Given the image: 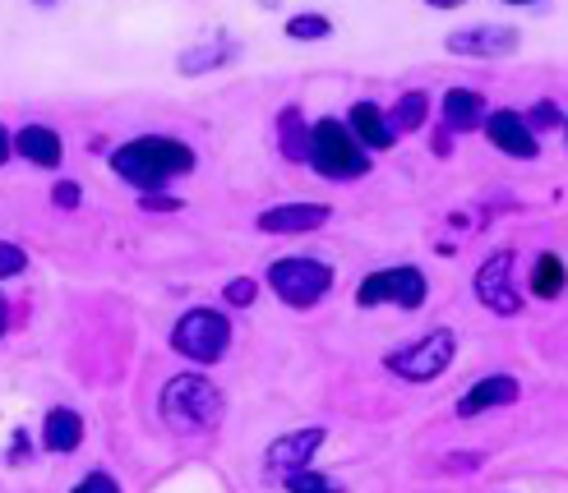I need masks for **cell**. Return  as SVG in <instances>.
Here are the masks:
<instances>
[{"label":"cell","mask_w":568,"mask_h":493,"mask_svg":"<svg viewBox=\"0 0 568 493\" xmlns=\"http://www.w3.org/2000/svg\"><path fill=\"white\" fill-rule=\"evenodd\" d=\"M111 171H116L125 185H134L139 194H162L172 181L194 171V148L181 138H166V134H139L111 153Z\"/></svg>","instance_id":"cell-1"},{"label":"cell","mask_w":568,"mask_h":493,"mask_svg":"<svg viewBox=\"0 0 568 493\" xmlns=\"http://www.w3.org/2000/svg\"><path fill=\"white\" fill-rule=\"evenodd\" d=\"M158 415L176 433H204L222 415V392L213 379H204V373H176V379L162 383Z\"/></svg>","instance_id":"cell-2"},{"label":"cell","mask_w":568,"mask_h":493,"mask_svg":"<svg viewBox=\"0 0 568 493\" xmlns=\"http://www.w3.org/2000/svg\"><path fill=\"white\" fill-rule=\"evenodd\" d=\"M305 166H315L324 181H361V176H371V153H365L361 143L352 138V130L343 121L324 115V121L310 125V157H305Z\"/></svg>","instance_id":"cell-3"},{"label":"cell","mask_w":568,"mask_h":493,"mask_svg":"<svg viewBox=\"0 0 568 493\" xmlns=\"http://www.w3.org/2000/svg\"><path fill=\"white\" fill-rule=\"evenodd\" d=\"M172 351L190 364H217L226 351H232V318L213 305L185 309L172 328Z\"/></svg>","instance_id":"cell-4"},{"label":"cell","mask_w":568,"mask_h":493,"mask_svg":"<svg viewBox=\"0 0 568 493\" xmlns=\"http://www.w3.org/2000/svg\"><path fill=\"white\" fill-rule=\"evenodd\" d=\"M264 277L273 286V296L287 309H315L333 291V268L324 264V258H310V254L273 258Z\"/></svg>","instance_id":"cell-5"},{"label":"cell","mask_w":568,"mask_h":493,"mask_svg":"<svg viewBox=\"0 0 568 493\" xmlns=\"http://www.w3.org/2000/svg\"><path fill=\"white\" fill-rule=\"evenodd\" d=\"M453 360H458V332L435 328V332L416 337L412 346H397V351H388L384 369L397 373L403 383H435V379H444V373L453 369Z\"/></svg>","instance_id":"cell-6"},{"label":"cell","mask_w":568,"mask_h":493,"mask_svg":"<svg viewBox=\"0 0 568 493\" xmlns=\"http://www.w3.org/2000/svg\"><path fill=\"white\" fill-rule=\"evenodd\" d=\"M425 296H430V281L416 264H393V268H379L371 273L361 286H356V305L361 309H379V305H393V309H420Z\"/></svg>","instance_id":"cell-7"},{"label":"cell","mask_w":568,"mask_h":493,"mask_svg":"<svg viewBox=\"0 0 568 493\" xmlns=\"http://www.w3.org/2000/svg\"><path fill=\"white\" fill-rule=\"evenodd\" d=\"M518 258L508 254V249H495L486 264L476 268V277H471V291H476V300L486 305L495 318H518L523 314V291H518Z\"/></svg>","instance_id":"cell-8"},{"label":"cell","mask_w":568,"mask_h":493,"mask_svg":"<svg viewBox=\"0 0 568 493\" xmlns=\"http://www.w3.org/2000/svg\"><path fill=\"white\" fill-rule=\"evenodd\" d=\"M324 443H328V429L324 424H301V429L277 433V439L268 443V452H264V471L273 480H287L296 471H310V461H315V452Z\"/></svg>","instance_id":"cell-9"},{"label":"cell","mask_w":568,"mask_h":493,"mask_svg":"<svg viewBox=\"0 0 568 493\" xmlns=\"http://www.w3.org/2000/svg\"><path fill=\"white\" fill-rule=\"evenodd\" d=\"M448 55H463V61H504L523 47V33L508 23H471V28H458V33L444 38Z\"/></svg>","instance_id":"cell-10"},{"label":"cell","mask_w":568,"mask_h":493,"mask_svg":"<svg viewBox=\"0 0 568 493\" xmlns=\"http://www.w3.org/2000/svg\"><path fill=\"white\" fill-rule=\"evenodd\" d=\"M480 134L490 138V148L504 153V157H514V162H536L541 157V138H536L523 121V111L514 106H499L486 115V125H480Z\"/></svg>","instance_id":"cell-11"},{"label":"cell","mask_w":568,"mask_h":493,"mask_svg":"<svg viewBox=\"0 0 568 493\" xmlns=\"http://www.w3.org/2000/svg\"><path fill=\"white\" fill-rule=\"evenodd\" d=\"M333 208L328 203H273L254 217V226L264 230V236H310V230L328 226Z\"/></svg>","instance_id":"cell-12"},{"label":"cell","mask_w":568,"mask_h":493,"mask_svg":"<svg viewBox=\"0 0 568 493\" xmlns=\"http://www.w3.org/2000/svg\"><path fill=\"white\" fill-rule=\"evenodd\" d=\"M523 397V383L514 379V373H486V379H476L463 397H458V411L463 420H471V415H486V411H499V405H514Z\"/></svg>","instance_id":"cell-13"},{"label":"cell","mask_w":568,"mask_h":493,"mask_svg":"<svg viewBox=\"0 0 568 493\" xmlns=\"http://www.w3.org/2000/svg\"><path fill=\"white\" fill-rule=\"evenodd\" d=\"M10 138H14V157H23L28 166H38V171H55V166H61V157H65L61 134H55L51 125H42V121H28Z\"/></svg>","instance_id":"cell-14"},{"label":"cell","mask_w":568,"mask_h":493,"mask_svg":"<svg viewBox=\"0 0 568 493\" xmlns=\"http://www.w3.org/2000/svg\"><path fill=\"white\" fill-rule=\"evenodd\" d=\"M343 125L352 130V138L361 143L365 153H388L393 143H397V134L388 130L379 102H352V111H347V121H343Z\"/></svg>","instance_id":"cell-15"},{"label":"cell","mask_w":568,"mask_h":493,"mask_svg":"<svg viewBox=\"0 0 568 493\" xmlns=\"http://www.w3.org/2000/svg\"><path fill=\"white\" fill-rule=\"evenodd\" d=\"M439 115H444V130L448 134H471L486 125V93H476V89H448L444 102H439Z\"/></svg>","instance_id":"cell-16"},{"label":"cell","mask_w":568,"mask_h":493,"mask_svg":"<svg viewBox=\"0 0 568 493\" xmlns=\"http://www.w3.org/2000/svg\"><path fill=\"white\" fill-rule=\"evenodd\" d=\"M83 443V415L70 411V405H51L47 420H42V448L55 456H70Z\"/></svg>","instance_id":"cell-17"},{"label":"cell","mask_w":568,"mask_h":493,"mask_svg":"<svg viewBox=\"0 0 568 493\" xmlns=\"http://www.w3.org/2000/svg\"><path fill=\"white\" fill-rule=\"evenodd\" d=\"M236 55H241V47H236L232 38H222V42H199V47H190V51L176 55V70H181L185 79H199V74H209V70L232 65Z\"/></svg>","instance_id":"cell-18"},{"label":"cell","mask_w":568,"mask_h":493,"mask_svg":"<svg viewBox=\"0 0 568 493\" xmlns=\"http://www.w3.org/2000/svg\"><path fill=\"white\" fill-rule=\"evenodd\" d=\"M384 121L388 130L403 138V134H416L425 121H430V93L425 89H407V93H397V102L384 111Z\"/></svg>","instance_id":"cell-19"},{"label":"cell","mask_w":568,"mask_h":493,"mask_svg":"<svg viewBox=\"0 0 568 493\" xmlns=\"http://www.w3.org/2000/svg\"><path fill=\"white\" fill-rule=\"evenodd\" d=\"M277 148H282L287 162H305L310 157V121H305V111L296 102L277 111Z\"/></svg>","instance_id":"cell-20"},{"label":"cell","mask_w":568,"mask_h":493,"mask_svg":"<svg viewBox=\"0 0 568 493\" xmlns=\"http://www.w3.org/2000/svg\"><path fill=\"white\" fill-rule=\"evenodd\" d=\"M531 296H536V300H559V296H564V258H559V254H536Z\"/></svg>","instance_id":"cell-21"},{"label":"cell","mask_w":568,"mask_h":493,"mask_svg":"<svg viewBox=\"0 0 568 493\" xmlns=\"http://www.w3.org/2000/svg\"><path fill=\"white\" fill-rule=\"evenodd\" d=\"M282 33H287L292 42H324V38H333V19L320 14V10H305V14H292L287 23H282Z\"/></svg>","instance_id":"cell-22"},{"label":"cell","mask_w":568,"mask_h":493,"mask_svg":"<svg viewBox=\"0 0 568 493\" xmlns=\"http://www.w3.org/2000/svg\"><path fill=\"white\" fill-rule=\"evenodd\" d=\"M282 489H287V493H347L343 480H333L324 471H296V475L282 480Z\"/></svg>","instance_id":"cell-23"},{"label":"cell","mask_w":568,"mask_h":493,"mask_svg":"<svg viewBox=\"0 0 568 493\" xmlns=\"http://www.w3.org/2000/svg\"><path fill=\"white\" fill-rule=\"evenodd\" d=\"M523 121H527V130L541 138V134H559L564 130V106L559 102H536L531 111H523Z\"/></svg>","instance_id":"cell-24"},{"label":"cell","mask_w":568,"mask_h":493,"mask_svg":"<svg viewBox=\"0 0 568 493\" xmlns=\"http://www.w3.org/2000/svg\"><path fill=\"white\" fill-rule=\"evenodd\" d=\"M222 300H226V309H250L254 300H260V281L254 277H232L222 286Z\"/></svg>","instance_id":"cell-25"},{"label":"cell","mask_w":568,"mask_h":493,"mask_svg":"<svg viewBox=\"0 0 568 493\" xmlns=\"http://www.w3.org/2000/svg\"><path fill=\"white\" fill-rule=\"evenodd\" d=\"M28 273V249L14 240H0V281H14Z\"/></svg>","instance_id":"cell-26"},{"label":"cell","mask_w":568,"mask_h":493,"mask_svg":"<svg viewBox=\"0 0 568 493\" xmlns=\"http://www.w3.org/2000/svg\"><path fill=\"white\" fill-rule=\"evenodd\" d=\"M70 493H121V480H116V475H106V471H89Z\"/></svg>","instance_id":"cell-27"},{"label":"cell","mask_w":568,"mask_h":493,"mask_svg":"<svg viewBox=\"0 0 568 493\" xmlns=\"http://www.w3.org/2000/svg\"><path fill=\"white\" fill-rule=\"evenodd\" d=\"M51 198H55V208H65V213H74V208H79V203H83V185H79V181H55Z\"/></svg>","instance_id":"cell-28"},{"label":"cell","mask_w":568,"mask_h":493,"mask_svg":"<svg viewBox=\"0 0 568 493\" xmlns=\"http://www.w3.org/2000/svg\"><path fill=\"white\" fill-rule=\"evenodd\" d=\"M139 208H149V213H172V208H181V198H172V194H139Z\"/></svg>","instance_id":"cell-29"},{"label":"cell","mask_w":568,"mask_h":493,"mask_svg":"<svg viewBox=\"0 0 568 493\" xmlns=\"http://www.w3.org/2000/svg\"><path fill=\"white\" fill-rule=\"evenodd\" d=\"M480 461H486L480 452H453L448 456V471H480Z\"/></svg>","instance_id":"cell-30"},{"label":"cell","mask_w":568,"mask_h":493,"mask_svg":"<svg viewBox=\"0 0 568 493\" xmlns=\"http://www.w3.org/2000/svg\"><path fill=\"white\" fill-rule=\"evenodd\" d=\"M10 466H28V429H14V443H10Z\"/></svg>","instance_id":"cell-31"},{"label":"cell","mask_w":568,"mask_h":493,"mask_svg":"<svg viewBox=\"0 0 568 493\" xmlns=\"http://www.w3.org/2000/svg\"><path fill=\"white\" fill-rule=\"evenodd\" d=\"M14 157V138H10V130L6 125H0V166H6Z\"/></svg>","instance_id":"cell-32"},{"label":"cell","mask_w":568,"mask_h":493,"mask_svg":"<svg viewBox=\"0 0 568 493\" xmlns=\"http://www.w3.org/2000/svg\"><path fill=\"white\" fill-rule=\"evenodd\" d=\"M430 148H435L439 157H448V153H453V134H448V130H444V134H435V138H430Z\"/></svg>","instance_id":"cell-33"},{"label":"cell","mask_w":568,"mask_h":493,"mask_svg":"<svg viewBox=\"0 0 568 493\" xmlns=\"http://www.w3.org/2000/svg\"><path fill=\"white\" fill-rule=\"evenodd\" d=\"M6 332H10V300L0 296V337H6Z\"/></svg>","instance_id":"cell-34"},{"label":"cell","mask_w":568,"mask_h":493,"mask_svg":"<svg viewBox=\"0 0 568 493\" xmlns=\"http://www.w3.org/2000/svg\"><path fill=\"white\" fill-rule=\"evenodd\" d=\"M430 10H458V6H467V0H425Z\"/></svg>","instance_id":"cell-35"},{"label":"cell","mask_w":568,"mask_h":493,"mask_svg":"<svg viewBox=\"0 0 568 493\" xmlns=\"http://www.w3.org/2000/svg\"><path fill=\"white\" fill-rule=\"evenodd\" d=\"M504 6H541V0H504Z\"/></svg>","instance_id":"cell-36"},{"label":"cell","mask_w":568,"mask_h":493,"mask_svg":"<svg viewBox=\"0 0 568 493\" xmlns=\"http://www.w3.org/2000/svg\"><path fill=\"white\" fill-rule=\"evenodd\" d=\"M260 6H268V10H273V6H277V0H260Z\"/></svg>","instance_id":"cell-37"},{"label":"cell","mask_w":568,"mask_h":493,"mask_svg":"<svg viewBox=\"0 0 568 493\" xmlns=\"http://www.w3.org/2000/svg\"><path fill=\"white\" fill-rule=\"evenodd\" d=\"M42 6H51V0H42Z\"/></svg>","instance_id":"cell-38"}]
</instances>
